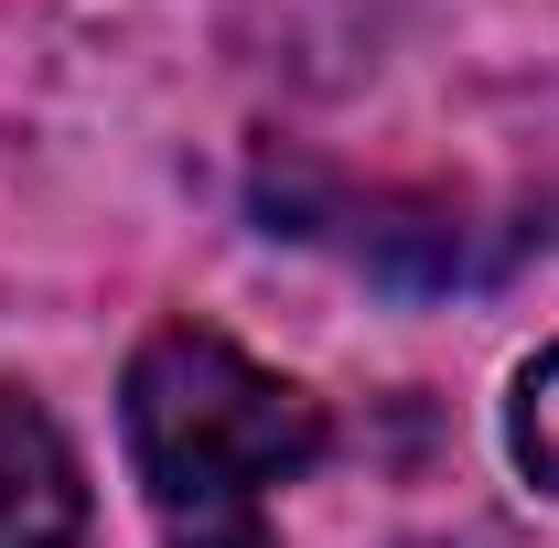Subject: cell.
Masks as SVG:
<instances>
[{
  "mask_svg": "<svg viewBox=\"0 0 559 548\" xmlns=\"http://www.w3.org/2000/svg\"><path fill=\"white\" fill-rule=\"evenodd\" d=\"M75 538H86L75 441L22 388H0V548H75Z\"/></svg>",
  "mask_w": 559,
  "mask_h": 548,
  "instance_id": "2",
  "label": "cell"
},
{
  "mask_svg": "<svg viewBox=\"0 0 559 548\" xmlns=\"http://www.w3.org/2000/svg\"><path fill=\"white\" fill-rule=\"evenodd\" d=\"M419 548H452V538H419Z\"/></svg>",
  "mask_w": 559,
  "mask_h": 548,
  "instance_id": "4",
  "label": "cell"
},
{
  "mask_svg": "<svg viewBox=\"0 0 559 548\" xmlns=\"http://www.w3.org/2000/svg\"><path fill=\"white\" fill-rule=\"evenodd\" d=\"M162 548H270L280 484L323 463V409L215 323H162L119 388Z\"/></svg>",
  "mask_w": 559,
  "mask_h": 548,
  "instance_id": "1",
  "label": "cell"
},
{
  "mask_svg": "<svg viewBox=\"0 0 559 548\" xmlns=\"http://www.w3.org/2000/svg\"><path fill=\"white\" fill-rule=\"evenodd\" d=\"M506 452H516V474L549 484L559 495V344L516 377V398H506Z\"/></svg>",
  "mask_w": 559,
  "mask_h": 548,
  "instance_id": "3",
  "label": "cell"
}]
</instances>
